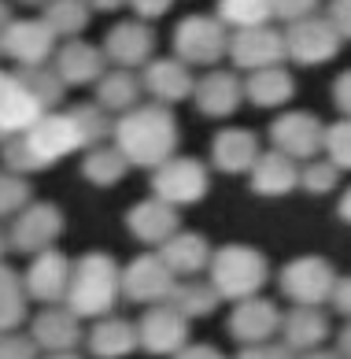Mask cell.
<instances>
[{
    "mask_svg": "<svg viewBox=\"0 0 351 359\" xmlns=\"http://www.w3.org/2000/svg\"><path fill=\"white\" fill-rule=\"evenodd\" d=\"M19 4H30V8H45V4H52V0H19Z\"/></svg>",
    "mask_w": 351,
    "mask_h": 359,
    "instance_id": "55",
    "label": "cell"
},
{
    "mask_svg": "<svg viewBox=\"0 0 351 359\" xmlns=\"http://www.w3.org/2000/svg\"><path fill=\"white\" fill-rule=\"evenodd\" d=\"M333 308L340 311L344 318H351V274L347 278H336V289H333Z\"/></svg>",
    "mask_w": 351,
    "mask_h": 359,
    "instance_id": "47",
    "label": "cell"
},
{
    "mask_svg": "<svg viewBox=\"0 0 351 359\" xmlns=\"http://www.w3.org/2000/svg\"><path fill=\"white\" fill-rule=\"evenodd\" d=\"M15 22V15H11V8L0 0V56H4V34H8V26Z\"/></svg>",
    "mask_w": 351,
    "mask_h": 359,
    "instance_id": "49",
    "label": "cell"
},
{
    "mask_svg": "<svg viewBox=\"0 0 351 359\" xmlns=\"http://www.w3.org/2000/svg\"><path fill=\"white\" fill-rule=\"evenodd\" d=\"M281 337L292 352H315L322 341L329 337V318L322 308H307V304H292L281 315Z\"/></svg>",
    "mask_w": 351,
    "mask_h": 359,
    "instance_id": "25",
    "label": "cell"
},
{
    "mask_svg": "<svg viewBox=\"0 0 351 359\" xmlns=\"http://www.w3.org/2000/svg\"><path fill=\"white\" fill-rule=\"evenodd\" d=\"M196 108L204 111L207 118H226L240 108L245 100V82L233 74V71H222V67H211L204 78L196 82Z\"/></svg>",
    "mask_w": 351,
    "mask_h": 359,
    "instance_id": "23",
    "label": "cell"
},
{
    "mask_svg": "<svg viewBox=\"0 0 351 359\" xmlns=\"http://www.w3.org/2000/svg\"><path fill=\"white\" fill-rule=\"evenodd\" d=\"M45 359H82V355H74V352H48Z\"/></svg>",
    "mask_w": 351,
    "mask_h": 359,
    "instance_id": "54",
    "label": "cell"
},
{
    "mask_svg": "<svg viewBox=\"0 0 351 359\" xmlns=\"http://www.w3.org/2000/svg\"><path fill=\"white\" fill-rule=\"evenodd\" d=\"M152 52H156V30L148 26L144 19H126L107 30L104 37V56L107 63H115V67H144V63H152Z\"/></svg>",
    "mask_w": 351,
    "mask_h": 359,
    "instance_id": "16",
    "label": "cell"
},
{
    "mask_svg": "<svg viewBox=\"0 0 351 359\" xmlns=\"http://www.w3.org/2000/svg\"><path fill=\"white\" fill-rule=\"evenodd\" d=\"M74 115L78 130H82L85 137V149H92V144H104V137L115 134V123H111V111H104L97 100L92 104H74V108H67Z\"/></svg>",
    "mask_w": 351,
    "mask_h": 359,
    "instance_id": "37",
    "label": "cell"
},
{
    "mask_svg": "<svg viewBox=\"0 0 351 359\" xmlns=\"http://www.w3.org/2000/svg\"><path fill=\"white\" fill-rule=\"evenodd\" d=\"M170 4H174V0H130V8L137 11V19H144V22H152V19H159V15H167Z\"/></svg>",
    "mask_w": 351,
    "mask_h": 359,
    "instance_id": "45",
    "label": "cell"
},
{
    "mask_svg": "<svg viewBox=\"0 0 351 359\" xmlns=\"http://www.w3.org/2000/svg\"><path fill=\"white\" fill-rule=\"evenodd\" d=\"M123 297V271L107 252H85L74 259L71 289H67V308L78 318H104Z\"/></svg>",
    "mask_w": 351,
    "mask_h": 359,
    "instance_id": "3",
    "label": "cell"
},
{
    "mask_svg": "<svg viewBox=\"0 0 351 359\" xmlns=\"http://www.w3.org/2000/svg\"><path fill=\"white\" fill-rule=\"evenodd\" d=\"M326 156L340 170H351V118L326 126Z\"/></svg>",
    "mask_w": 351,
    "mask_h": 359,
    "instance_id": "40",
    "label": "cell"
},
{
    "mask_svg": "<svg viewBox=\"0 0 351 359\" xmlns=\"http://www.w3.org/2000/svg\"><path fill=\"white\" fill-rule=\"evenodd\" d=\"M137 334H141V348L144 352L174 359L188 344V318L174 308V304H152V308L141 315Z\"/></svg>",
    "mask_w": 351,
    "mask_h": 359,
    "instance_id": "13",
    "label": "cell"
},
{
    "mask_svg": "<svg viewBox=\"0 0 351 359\" xmlns=\"http://www.w3.org/2000/svg\"><path fill=\"white\" fill-rule=\"evenodd\" d=\"M174 56L188 67H214L229 56V26L219 15H185L174 26Z\"/></svg>",
    "mask_w": 351,
    "mask_h": 359,
    "instance_id": "5",
    "label": "cell"
},
{
    "mask_svg": "<svg viewBox=\"0 0 351 359\" xmlns=\"http://www.w3.org/2000/svg\"><path fill=\"white\" fill-rule=\"evenodd\" d=\"M126 226L141 245L163 248L181 230V219H178V208L167 204L163 196H148V201H137L126 211Z\"/></svg>",
    "mask_w": 351,
    "mask_h": 359,
    "instance_id": "17",
    "label": "cell"
},
{
    "mask_svg": "<svg viewBox=\"0 0 351 359\" xmlns=\"http://www.w3.org/2000/svg\"><path fill=\"white\" fill-rule=\"evenodd\" d=\"M336 211H340L344 222H351V185H347V193L340 196V208H336Z\"/></svg>",
    "mask_w": 351,
    "mask_h": 359,
    "instance_id": "52",
    "label": "cell"
},
{
    "mask_svg": "<svg viewBox=\"0 0 351 359\" xmlns=\"http://www.w3.org/2000/svg\"><path fill=\"white\" fill-rule=\"evenodd\" d=\"M0 144H4V134H0Z\"/></svg>",
    "mask_w": 351,
    "mask_h": 359,
    "instance_id": "57",
    "label": "cell"
},
{
    "mask_svg": "<svg viewBox=\"0 0 351 359\" xmlns=\"http://www.w3.org/2000/svg\"><path fill=\"white\" fill-rule=\"evenodd\" d=\"M0 359H37V341L19 330H8L0 334Z\"/></svg>",
    "mask_w": 351,
    "mask_h": 359,
    "instance_id": "41",
    "label": "cell"
},
{
    "mask_svg": "<svg viewBox=\"0 0 351 359\" xmlns=\"http://www.w3.org/2000/svg\"><path fill=\"white\" fill-rule=\"evenodd\" d=\"M344 37L336 34V26L329 22V15H307L289 22L285 30V56L300 67H318V63H329L336 52H340Z\"/></svg>",
    "mask_w": 351,
    "mask_h": 359,
    "instance_id": "6",
    "label": "cell"
},
{
    "mask_svg": "<svg viewBox=\"0 0 351 359\" xmlns=\"http://www.w3.org/2000/svg\"><path fill=\"white\" fill-rule=\"evenodd\" d=\"M219 289H214L211 282H196V278H185V282H178V289H174L170 304L178 308L185 318H200V315H211L214 308H219Z\"/></svg>",
    "mask_w": 351,
    "mask_h": 359,
    "instance_id": "34",
    "label": "cell"
},
{
    "mask_svg": "<svg viewBox=\"0 0 351 359\" xmlns=\"http://www.w3.org/2000/svg\"><path fill=\"white\" fill-rule=\"evenodd\" d=\"M85 4H89L92 11H118V8H126L130 0H85Z\"/></svg>",
    "mask_w": 351,
    "mask_h": 359,
    "instance_id": "50",
    "label": "cell"
},
{
    "mask_svg": "<svg viewBox=\"0 0 351 359\" xmlns=\"http://www.w3.org/2000/svg\"><path fill=\"white\" fill-rule=\"evenodd\" d=\"M63 211L56 204H26L15 222H11V233H8V241L15 252H26V256H41V252H48L52 245L60 241V233H63Z\"/></svg>",
    "mask_w": 351,
    "mask_h": 359,
    "instance_id": "10",
    "label": "cell"
},
{
    "mask_svg": "<svg viewBox=\"0 0 351 359\" xmlns=\"http://www.w3.org/2000/svg\"><path fill=\"white\" fill-rule=\"evenodd\" d=\"M329 22L336 26V34L351 41V0H333L329 4Z\"/></svg>",
    "mask_w": 351,
    "mask_h": 359,
    "instance_id": "44",
    "label": "cell"
},
{
    "mask_svg": "<svg viewBox=\"0 0 351 359\" xmlns=\"http://www.w3.org/2000/svg\"><path fill=\"white\" fill-rule=\"evenodd\" d=\"M71 274H74V263L63 256V252L48 248L41 256H34L30 271L22 274V285H26V297L37 300V304H67V289H71Z\"/></svg>",
    "mask_w": 351,
    "mask_h": 359,
    "instance_id": "15",
    "label": "cell"
},
{
    "mask_svg": "<svg viewBox=\"0 0 351 359\" xmlns=\"http://www.w3.org/2000/svg\"><path fill=\"white\" fill-rule=\"evenodd\" d=\"M274 8V19L281 22H296V19H307L318 11V0H270Z\"/></svg>",
    "mask_w": 351,
    "mask_h": 359,
    "instance_id": "42",
    "label": "cell"
},
{
    "mask_svg": "<svg viewBox=\"0 0 351 359\" xmlns=\"http://www.w3.org/2000/svg\"><path fill=\"white\" fill-rule=\"evenodd\" d=\"M174 289H178V274L167 267V259L159 252H144L123 271V297L133 304H170Z\"/></svg>",
    "mask_w": 351,
    "mask_h": 359,
    "instance_id": "8",
    "label": "cell"
},
{
    "mask_svg": "<svg viewBox=\"0 0 351 359\" xmlns=\"http://www.w3.org/2000/svg\"><path fill=\"white\" fill-rule=\"evenodd\" d=\"M141 78L126 71V67H111L100 82H97V104L104 111H111V115H126L137 108V100H141Z\"/></svg>",
    "mask_w": 351,
    "mask_h": 359,
    "instance_id": "29",
    "label": "cell"
},
{
    "mask_svg": "<svg viewBox=\"0 0 351 359\" xmlns=\"http://www.w3.org/2000/svg\"><path fill=\"white\" fill-rule=\"evenodd\" d=\"M159 256L167 259V267L178 274V278H196L200 271L211 267V245L204 233H188V230H178L170 241L159 248Z\"/></svg>",
    "mask_w": 351,
    "mask_h": 359,
    "instance_id": "27",
    "label": "cell"
},
{
    "mask_svg": "<svg viewBox=\"0 0 351 359\" xmlns=\"http://www.w3.org/2000/svg\"><path fill=\"white\" fill-rule=\"evenodd\" d=\"M30 337L45 352H74L78 341H82V318L67 308V304H48V308H41L34 315Z\"/></svg>",
    "mask_w": 351,
    "mask_h": 359,
    "instance_id": "21",
    "label": "cell"
},
{
    "mask_svg": "<svg viewBox=\"0 0 351 359\" xmlns=\"http://www.w3.org/2000/svg\"><path fill=\"white\" fill-rule=\"evenodd\" d=\"M45 115V108L34 100V93L26 89L19 71H0V134H22L30 130L37 118Z\"/></svg>",
    "mask_w": 351,
    "mask_h": 359,
    "instance_id": "19",
    "label": "cell"
},
{
    "mask_svg": "<svg viewBox=\"0 0 351 359\" xmlns=\"http://www.w3.org/2000/svg\"><path fill=\"white\" fill-rule=\"evenodd\" d=\"M285 56V30L274 26H252V30H233L229 34V63L240 71H263V67H281Z\"/></svg>",
    "mask_w": 351,
    "mask_h": 359,
    "instance_id": "11",
    "label": "cell"
},
{
    "mask_svg": "<svg viewBox=\"0 0 351 359\" xmlns=\"http://www.w3.org/2000/svg\"><path fill=\"white\" fill-rule=\"evenodd\" d=\"M30 204V185H26L22 175H15V170H0V219L8 215H19V211Z\"/></svg>",
    "mask_w": 351,
    "mask_h": 359,
    "instance_id": "38",
    "label": "cell"
},
{
    "mask_svg": "<svg viewBox=\"0 0 351 359\" xmlns=\"http://www.w3.org/2000/svg\"><path fill=\"white\" fill-rule=\"evenodd\" d=\"M115 149L130 159V167L156 170L178 149V118L167 104H137L133 111L115 118Z\"/></svg>",
    "mask_w": 351,
    "mask_h": 359,
    "instance_id": "2",
    "label": "cell"
},
{
    "mask_svg": "<svg viewBox=\"0 0 351 359\" xmlns=\"http://www.w3.org/2000/svg\"><path fill=\"white\" fill-rule=\"evenodd\" d=\"M207 167L193 156H170L163 167L152 170V193L163 196L167 204L181 208V204H196L207 196Z\"/></svg>",
    "mask_w": 351,
    "mask_h": 359,
    "instance_id": "7",
    "label": "cell"
},
{
    "mask_svg": "<svg viewBox=\"0 0 351 359\" xmlns=\"http://www.w3.org/2000/svg\"><path fill=\"white\" fill-rule=\"evenodd\" d=\"M214 15L233 30H252V26H270L274 8H270V0H219Z\"/></svg>",
    "mask_w": 351,
    "mask_h": 359,
    "instance_id": "35",
    "label": "cell"
},
{
    "mask_svg": "<svg viewBox=\"0 0 351 359\" xmlns=\"http://www.w3.org/2000/svg\"><path fill=\"white\" fill-rule=\"evenodd\" d=\"M8 248H11V241H8L4 233H0V259H4V252H8Z\"/></svg>",
    "mask_w": 351,
    "mask_h": 359,
    "instance_id": "56",
    "label": "cell"
},
{
    "mask_svg": "<svg viewBox=\"0 0 351 359\" xmlns=\"http://www.w3.org/2000/svg\"><path fill=\"white\" fill-rule=\"evenodd\" d=\"M270 141L277 152H285L292 159H315L318 152H326V126L318 123L310 111H289L277 115L270 126Z\"/></svg>",
    "mask_w": 351,
    "mask_h": 359,
    "instance_id": "14",
    "label": "cell"
},
{
    "mask_svg": "<svg viewBox=\"0 0 351 359\" xmlns=\"http://www.w3.org/2000/svg\"><path fill=\"white\" fill-rule=\"evenodd\" d=\"M237 359H296V352L289 344H274V341H263V344H245Z\"/></svg>",
    "mask_w": 351,
    "mask_h": 359,
    "instance_id": "43",
    "label": "cell"
},
{
    "mask_svg": "<svg viewBox=\"0 0 351 359\" xmlns=\"http://www.w3.org/2000/svg\"><path fill=\"white\" fill-rule=\"evenodd\" d=\"M303 359H344L340 352H322V348H315V352H303Z\"/></svg>",
    "mask_w": 351,
    "mask_h": 359,
    "instance_id": "53",
    "label": "cell"
},
{
    "mask_svg": "<svg viewBox=\"0 0 351 359\" xmlns=\"http://www.w3.org/2000/svg\"><path fill=\"white\" fill-rule=\"evenodd\" d=\"M78 149H85V137L78 130L71 111H45L30 130L22 134H11L0 144V159H4L8 170L15 175H34V170H45L52 163H60L63 156H71Z\"/></svg>",
    "mask_w": 351,
    "mask_h": 359,
    "instance_id": "1",
    "label": "cell"
},
{
    "mask_svg": "<svg viewBox=\"0 0 351 359\" xmlns=\"http://www.w3.org/2000/svg\"><path fill=\"white\" fill-rule=\"evenodd\" d=\"M340 182V167L333 159H310V163L300 170V185L307 193H329Z\"/></svg>",
    "mask_w": 351,
    "mask_h": 359,
    "instance_id": "39",
    "label": "cell"
},
{
    "mask_svg": "<svg viewBox=\"0 0 351 359\" xmlns=\"http://www.w3.org/2000/svg\"><path fill=\"white\" fill-rule=\"evenodd\" d=\"M333 100H336V108L344 111V118H351V71H344L333 82Z\"/></svg>",
    "mask_w": 351,
    "mask_h": 359,
    "instance_id": "46",
    "label": "cell"
},
{
    "mask_svg": "<svg viewBox=\"0 0 351 359\" xmlns=\"http://www.w3.org/2000/svg\"><path fill=\"white\" fill-rule=\"evenodd\" d=\"M174 359H226V355L214 348V344H185Z\"/></svg>",
    "mask_w": 351,
    "mask_h": 359,
    "instance_id": "48",
    "label": "cell"
},
{
    "mask_svg": "<svg viewBox=\"0 0 351 359\" xmlns=\"http://www.w3.org/2000/svg\"><path fill=\"white\" fill-rule=\"evenodd\" d=\"M52 67L60 71V78L67 86H97L100 78L107 74V56H104V48L82 41V37H74V41H63L56 48Z\"/></svg>",
    "mask_w": 351,
    "mask_h": 359,
    "instance_id": "22",
    "label": "cell"
},
{
    "mask_svg": "<svg viewBox=\"0 0 351 359\" xmlns=\"http://www.w3.org/2000/svg\"><path fill=\"white\" fill-rule=\"evenodd\" d=\"M141 86L144 93H152L156 104H178L185 97L196 93V78H193V67L181 63L178 56H167V60H152L141 67Z\"/></svg>",
    "mask_w": 351,
    "mask_h": 359,
    "instance_id": "20",
    "label": "cell"
},
{
    "mask_svg": "<svg viewBox=\"0 0 351 359\" xmlns=\"http://www.w3.org/2000/svg\"><path fill=\"white\" fill-rule=\"evenodd\" d=\"M259 159V137L252 130H240V126H229L219 130L211 141V163L222 170V175H245V170L255 167Z\"/></svg>",
    "mask_w": 351,
    "mask_h": 359,
    "instance_id": "24",
    "label": "cell"
},
{
    "mask_svg": "<svg viewBox=\"0 0 351 359\" xmlns=\"http://www.w3.org/2000/svg\"><path fill=\"white\" fill-rule=\"evenodd\" d=\"M340 355L351 359V318H347V326L340 330Z\"/></svg>",
    "mask_w": 351,
    "mask_h": 359,
    "instance_id": "51",
    "label": "cell"
},
{
    "mask_svg": "<svg viewBox=\"0 0 351 359\" xmlns=\"http://www.w3.org/2000/svg\"><path fill=\"white\" fill-rule=\"evenodd\" d=\"M281 311L274 300H263V297H248V300H237V308L229 311V323L226 330L233 334L240 344H263L274 334H281Z\"/></svg>",
    "mask_w": 351,
    "mask_h": 359,
    "instance_id": "18",
    "label": "cell"
},
{
    "mask_svg": "<svg viewBox=\"0 0 351 359\" xmlns=\"http://www.w3.org/2000/svg\"><path fill=\"white\" fill-rule=\"evenodd\" d=\"M133 348H141V334L133 323H126V318L104 315V318H97V326L89 330V352L97 359H126Z\"/></svg>",
    "mask_w": 351,
    "mask_h": 359,
    "instance_id": "28",
    "label": "cell"
},
{
    "mask_svg": "<svg viewBox=\"0 0 351 359\" xmlns=\"http://www.w3.org/2000/svg\"><path fill=\"white\" fill-rule=\"evenodd\" d=\"M292 93H296V82L285 67H263L245 78V97L255 108H281V104L292 100Z\"/></svg>",
    "mask_w": 351,
    "mask_h": 359,
    "instance_id": "30",
    "label": "cell"
},
{
    "mask_svg": "<svg viewBox=\"0 0 351 359\" xmlns=\"http://www.w3.org/2000/svg\"><path fill=\"white\" fill-rule=\"evenodd\" d=\"M26 285L22 278L8 267V263H0V334H8V330H19L22 318H26Z\"/></svg>",
    "mask_w": 351,
    "mask_h": 359,
    "instance_id": "32",
    "label": "cell"
},
{
    "mask_svg": "<svg viewBox=\"0 0 351 359\" xmlns=\"http://www.w3.org/2000/svg\"><path fill=\"white\" fill-rule=\"evenodd\" d=\"M130 170V159L115 149V144H92L82 156V178L107 189V185H118Z\"/></svg>",
    "mask_w": 351,
    "mask_h": 359,
    "instance_id": "31",
    "label": "cell"
},
{
    "mask_svg": "<svg viewBox=\"0 0 351 359\" xmlns=\"http://www.w3.org/2000/svg\"><path fill=\"white\" fill-rule=\"evenodd\" d=\"M296 185H300V167H296V159L270 149V152H259L252 167V189L259 196H285L292 193Z\"/></svg>",
    "mask_w": 351,
    "mask_h": 359,
    "instance_id": "26",
    "label": "cell"
},
{
    "mask_svg": "<svg viewBox=\"0 0 351 359\" xmlns=\"http://www.w3.org/2000/svg\"><path fill=\"white\" fill-rule=\"evenodd\" d=\"M4 56L19 63V71L45 67L56 60V34L45 19H15L4 34Z\"/></svg>",
    "mask_w": 351,
    "mask_h": 359,
    "instance_id": "12",
    "label": "cell"
},
{
    "mask_svg": "<svg viewBox=\"0 0 351 359\" xmlns=\"http://www.w3.org/2000/svg\"><path fill=\"white\" fill-rule=\"evenodd\" d=\"M333 289H336V271L329 267V259L300 256L281 271V292H285L292 304L322 308L326 300H333Z\"/></svg>",
    "mask_w": 351,
    "mask_h": 359,
    "instance_id": "9",
    "label": "cell"
},
{
    "mask_svg": "<svg viewBox=\"0 0 351 359\" xmlns=\"http://www.w3.org/2000/svg\"><path fill=\"white\" fill-rule=\"evenodd\" d=\"M207 274H211V285L219 289L222 300H248V297H259V289L270 278V267H266V256L259 248L226 245L211 256Z\"/></svg>",
    "mask_w": 351,
    "mask_h": 359,
    "instance_id": "4",
    "label": "cell"
},
{
    "mask_svg": "<svg viewBox=\"0 0 351 359\" xmlns=\"http://www.w3.org/2000/svg\"><path fill=\"white\" fill-rule=\"evenodd\" d=\"M41 11H45L41 19L52 26V34L63 37V41H74V37L85 30L92 8L85 4V0H52V4H45Z\"/></svg>",
    "mask_w": 351,
    "mask_h": 359,
    "instance_id": "33",
    "label": "cell"
},
{
    "mask_svg": "<svg viewBox=\"0 0 351 359\" xmlns=\"http://www.w3.org/2000/svg\"><path fill=\"white\" fill-rule=\"evenodd\" d=\"M19 74H22L26 89L34 93V100L41 104L45 111H56V104L63 100V93H67V82L60 78V71L52 67V63H45V67H26Z\"/></svg>",
    "mask_w": 351,
    "mask_h": 359,
    "instance_id": "36",
    "label": "cell"
}]
</instances>
